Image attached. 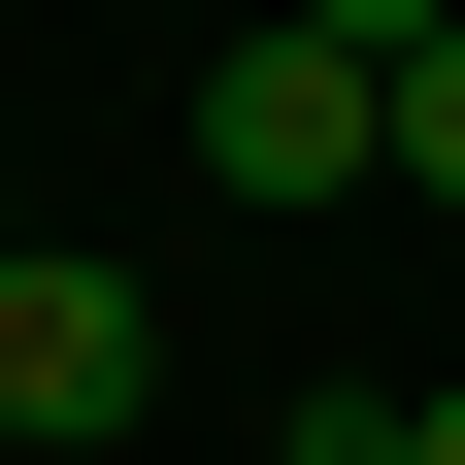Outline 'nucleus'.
Here are the masks:
<instances>
[{"label": "nucleus", "mask_w": 465, "mask_h": 465, "mask_svg": "<svg viewBox=\"0 0 465 465\" xmlns=\"http://www.w3.org/2000/svg\"><path fill=\"white\" fill-rule=\"evenodd\" d=\"M200 166H232V200H266V232H300V200H399V67H332L300 0H266V34H232V67H200Z\"/></svg>", "instance_id": "obj_1"}, {"label": "nucleus", "mask_w": 465, "mask_h": 465, "mask_svg": "<svg viewBox=\"0 0 465 465\" xmlns=\"http://www.w3.org/2000/svg\"><path fill=\"white\" fill-rule=\"evenodd\" d=\"M134 399H166V300L100 232H0V432H134Z\"/></svg>", "instance_id": "obj_2"}, {"label": "nucleus", "mask_w": 465, "mask_h": 465, "mask_svg": "<svg viewBox=\"0 0 465 465\" xmlns=\"http://www.w3.org/2000/svg\"><path fill=\"white\" fill-rule=\"evenodd\" d=\"M399 200H465V34H432V67H399Z\"/></svg>", "instance_id": "obj_3"}, {"label": "nucleus", "mask_w": 465, "mask_h": 465, "mask_svg": "<svg viewBox=\"0 0 465 465\" xmlns=\"http://www.w3.org/2000/svg\"><path fill=\"white\" fill-rule=\"evenodd\" d=\"M300 34H332V67H432V34H465V0H300Z\"/></svg>", "instance_id": "obj_4"}, {"label": "nucleus", "mask_w": 465, "mask_h": 465, "mask_svg": "<svg viewBox=\"0 0 465 465\" xmlns=\"http://www.w3.org/2000/svg\"><path fill=\"white\" fill-rule=\"evenodd\" d=\"M266 465H399V399H300V432H266Z\"/></svg>", "instance_id": "obj_5"}, {"label": "nucleus", "mask_w": 465, "mask_h": 465, "mask_svg": "<svg viewBox=\"0 0 465 465\" xmlns=\"http://www.w3.org/2000/svg\"><path fill=\"white\" fill-rule=\"evenodd\" d=\"M399 465H465V399H399Z\"/></svg>", "instance_id": "obj_6"}]
</instances>
